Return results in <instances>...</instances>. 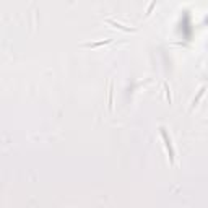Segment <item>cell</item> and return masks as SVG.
<instances>
[{
	"label": "cell",
	"instance_id": "obj_1",
	"mask_svg": "<svg viewBox=\"0 0 208 208\" xmlns=\"http://www.w3.org/2000/svg\"><path fill=\"white\" fill-rule=\"evenodd\" d=\"M161 137H163L164 143H166V150H168V153H169V161H171V164L174 166L176 153H174V148H173V145H171V140H169V137H168V133H166V130H164V128H161Z\"/></svg>",
	"mask_w": 208,
	"mask_h": 208
},
{
	"label": "cell",
	"instance_id": "obj_2",
	"mask_svg": "<svg viewBox=\"0 0 208 208\" xmlns=\"http://www.w3.org/2000/svg\"><path fill=\"white\" fill-rule=\"evenodd\" d=\"M111 39H106V41H99V42H90V44H85L83 47H88V49H95V47H99V46H104V44H109Z\"/></svg>",
	"mask_w": 208,
	"mask_h": 208
},
{
	"label": "cell",
	"instance_id": "obj_3",
	"mask_svg": "<svg viewBox=\"0 0 208 208\" xmlns=\"http://www.w3.org/2000/svg\"><path fill=\"white\" fill-rule=\"evenodd\" d=\"M107 23L109 25H112V26H116V28H119V30H122V31H125V33H130V31H135L133 28L130 30V28H124L122 25H119V23H116V21H112V20H107Z\"/></svg>",
	"mask_w": 208,
	"mask_h": 208
},
{
	"label": "cell",
	"instance_id": "obj_4",
	"mask_svg": "<svg viewBox=\"0 0 208 208\" xmlns=\"http://www.w3.org/2000/svg\"><path fill=\"white\" fill-rule=\"evenodd\" d=\"M107 103H109V111H112V86L109 90V96H107Z\"/></svg>",
	"mask_w": 208,
	"mask_h": 208
}]
</instances>
